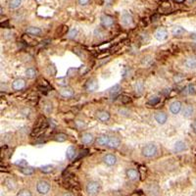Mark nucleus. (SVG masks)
Returning a JSON list of instances; mask_svg holds the SVG:
<instances>
[{"mask_svg":"<svg viewBox=\"0 0 196 196\" xmlns=\"http://www.w3.org/2000/svg\"><path fill=\"white\" fill-rule=\"evenodd\" d=\"M17 196H32V194L30 189L23 188V189L20 190L18 193H17Z\"/></svg>","mask_w":196,"mask_h":196,"instance_id":"32","label":"nucleus"},{"mask_svg":"<svg viewBox=\"0 0 196 196\" xmlns=\"http://www.w3.org/2000/svg\"><path fill=\"white\" fill-rule=\"evenodd\" d=\"M85 190H86V192H87L88 195H91V196L96 195L98 192H99V190H100V184H99V182H97V181H89L87 184H86Z\"/></svg>","mask_w":196,"mask_h":196,"instance_id":"2","label":"nucleus"},{"mask_svg":"<svg viewBox=\"0 0 196 196\" xmlns=\"http://www.w3.org/2000/svg\"><path fill=\"white\" fill-rule=\"evenodd\" d=\"M126 177L130 181H136L139 177V173H138L135 169H128L126 172Z\"/></svg>","mask_w":196,"mask_h":196,"instance_id":"18","label":"nucleus"},{"mask_svg":"<svg viewBox=\"0 0 196 196\" xmlns=\"http://www.w3.org/2000/svg\"><path fill=\"white\" fill-rule=\"evenodd\" d=\"M95 116H96V119L98 121H100V122H102V123L108 122V121L110 120V117H111L110 113H109L108 111H105V110H98V111H96Z\"/></svg>","mask_w":196,"mask_h":196,"instance_id":"5","label":"nucleus"},{"mask_svg":"<svg viewBox=\"0 0 196 196\" xmlns=\"http://www.w3.org/2000/svg\"><path fill=\"white\" fill-rule=\"evenodd\" d=\"M141 153H142V155L144 157L151 158V157H153V156L156 155V153H157V146L155 145V144H153V143L146 144V145L142 148Z\"/></svg>","mask_w":196,"mask_h":196,"instance_id":"1","label":"nucleus"},{"mask_svg":"<svg viewBox=\"0 0 196 196\" xmlns=\"http://www.w3.org/2000/svg\"><path fill=\"white\" fill-rule=\"evenodd\" d=\"M62 196H72V195H71L70 193H64Z\"/></svg>","mask_w":196,"mask_h":196,"instance_id":"44","label":"nucleus"},{"mask_svg":"<svg viewBox=\"0 0 196 196\" xmlns=\"http://www.w3.org/2000/svg\"><path fill=\"white\" fill-rule=\"evenodd\" d=\"M59 93H60V95L62 97L67 98V99H69V98H72L75 95L74 90L71 87H68V86H64V87H62L60 89V91H59Z\"/></svg>","mask_w":196,"mask_h":196,"instance_id":"10","label":"nucleus"},{"mask_svg":"<svg viewBox=\"0 0 196 196\" xmlns=\"http://www.w3.org/2000/svg\"><path fill=\"white\" fill-rule=\"evenodd\" d=\"M186 143L184 141H181V140H178L176 142L175 146H174V151L176 153H181V152H183L184 150H186Z\"/></svg>","mask_w":196,"mask_h":196,"instance_id":"19","label":"nucleus"},{"mask_svg":"<svg viewBox=\"0 0 196 196\" xmlns=\"http://www.w3.org/2000/svg\"><path fill=\"white\" fill-rule=\"evenodd\" d=\"M119 114L123 115V116H130V112L128 110H125V109H122V110H119Z\"/></svg>","mask_w":196,"mask_h":196,"instance_id":"39","label":"nucleus"},{"mask_svg":"<svg viewBox=\"0 0 196 196\" xmlns=\"http://www.w3.org/2000/svg\"><path fill=\"white\" fill-rule=\"evenodd\" d=\"M101 25L104 28H110L114 25V19L113 17L109 16V15H103L101 16Z\"/></svg>","mask_w":196,"mask_h":196,"instance_id":"7","label":"nucleus"},{"mask_svg":"<svg viewBox=\"0 0 196 196\" xmlns=\"http://www.w3.org/2000/svg\"><path fill=\"white\" fill-rule=\"evenodd\" d=\"M191 38L194 39V40H196V33H192L191 34Z\"/></svg>","mask_w":196,"mask_h":196,"instance_id":"43","label":"nucleus"},{"mask_svg":"<svg viewBox=\"0 0 196 196\" xmlns=\"http://www.w3.org/2000/svg\"><path fill=\"white\" fill-rule=\"evenodd\" d=\"M121 90H122V87H121V85L120 84H116V85H114L113 87L110 89V95L112 96V97H115V96H117L120 92H121Z\"/></svg>","mask_w":196,"mask_h":196,"instance_id":"28","label":"nucleus"},{"mask_svg":"<svg viewBox=\"0 0 196 196\" xmlns=\"http://www.w3.org/2000/svg\"><path fill=\"white\" fill-rule=\"evenodd\" d=\"M184 32H185V30H184L182 27H180V26H177L172 30V34L174 36H181Z\"/></svg>","mask_w":196,"mask_h":196,"instance_id":"25","label":"nucleus"},{"mask_svg":"<svg viewBox=\"0 0 196 196\" xmlns=\"http://www.w3.org/2000/svg\"><path fill=\"white\" fill-rule=\"evenodd\" d=\"M174 1L177 2V3H182V2L185 1V0H174Z\"/></svg>","mask_w":196,"mask_h":196,"instance_id":"42","label":"nucleus"},{"mask_svg":"<svg viewBox=\"0 0 196 196\" xmlns=\"http://www.w3.org/2000/svg\"><path fill=\"white\" fill-rule=\"evenodd\" d=\"M160 102V98L158 97H155L154 99H151L150 101H149V104H151V105H155V104H157V103Z\"/></svg>","mask_w":196,"mask_h":196,"instance_id":"37","label":"nucleus"},{"mask_svg":"<svg viewBox=\"0 0 196 196\" xmlns=\"http://www.w3.org/2000/svg\"><path fill=\"white\" fill-rule=\"evenodd\" d=\"M26 76H27L28 79H34V78H36V76H37V71H36L34 68H32V67L28 68L27 70H26Z\"/></svg>","mask_w":196,"mask_h":196,"instance_id":"24","label":"nucleus"},{"mask_svg":"<svg viewBox=\"0 0 196 196\" xmlns=\"http://www.w3.org/2000/svg\"><path fill=\"white\" fill-rule=\"evenodd\" d=\"M16 165L17 166H20V167H25V166H28V164H27V162L25 160H21L20 162H17L16 163Z\"/></svg>","mask_w":196,"mask_h":196,"instance_id":"40","label":"nucleus"},{"mask_svg":"<svg viewBox=\"0 0 196 196\" xmlns=\"http://www.w3.org/2000/svg\"><path fill=\"white\" fill-rule=\"evenodd\" d=\"M26 86V80L24 79H17L12 83V87L15 90H22Z\"/></svg>","mask_w":196,"mask_h":196,"instance_id":"14","label":"nucleus"},{"mask_svg":"<svg viewBox=\"0 0 196 196\" xmlns=\"http://www.w3.org/2000/svg\"><path fill=\"white\" fill-rule=\"evenodd\" d=\"M181 107H182V104L181 101H174L170 106V111L172 114L177 115L181 111Z\"/></svg>","mask_w":196,"mask_h":196,"instance_id":"13","label":"nucleus"},{"mask_svg":"<svg viewBox=\"0 0 196 196\" xmlns=\"http://www.w3.org/2000/svg\"><path fill=\"white\" fill-rule=\"evenodd\" d=\"M120 98H121V102L124 103V104H126V103H130L131 101L130 97L126 96V95H122Z\"/></svg>","mask_w":196,"mask_h":196,"instance_id":"35","label":"nucleus"},{"mask_svg":"<svg viewBox=\"0 0 196 196\" xmlns=\"http://www.w3.org/2000/svg\"><path fill=\"white\" fill-rule=\"evenodd\" d=\"M26 32L28 34H31V36H38L41 34L42 31L40 30L39 28H36V27H28L27 30H26Z\"/></svg>","mask_w":196,"mask_h":196,"instance_id":"20","label":"nucleus"},{"mask_svg":"<svg viewBox=\"0 0 196 196\" xmlns=\"http://www.w3.org/2000/svg\"><path fill=\"white\" fill-rule=\"evenodd\" d=\"M20 172L25 176H31L34 173V169L30 166H25V167H20Z\"/></svg>","mask_w":196,"mask_h":196,"instance_id":"23","label":"nucleus"},{"mask_svg":"<svg viewBox=\"0 0 196 196\" xmlns=\"http://www.w3.org/2000/svg\"><path fill=\"white\" fill-rule=\"evenodd\" d=\"M54 139L56 141L58 142H64L68 139V135L65 134H62V132H60V134H57L55 136H54Z\"/></svg>","mask_w":196,"mask_h":196,"instance_id":"29","label":"nucleus"},{"mask_svg":"<svg viewBox=\"0 0 196 196\" xmlns=\"http://www.w3.org/2000/svg\"><path fill=\"white\" fill-rule=\"evenodd\" d=\"M90 0H78V2L79 5H82V6H85V5H87L89 3Z\"/></svg>","mask_w":196,"mask_h":196,"instance_id":"38","label":"nucleus"},{"mask_svg":"<svg viewBox=\"0 0 196 196\" xmlns=\"http://www.w3.org/2000/svg\"><path fill=\"white\" fill-rule=\"evenodd\" d=\"M43 111L46 114H49V113L52 112V104H51V103H49V102H46L45 106L43 107Z\"/></svg>","mask_w":196,"mask_h":196,"instance_id":"34","label":"nucleus"},{"mask_svg":"<svg viewBox=\"0 0 196 196\" xmlns=\"http://www.w3.org/2000/svg\"><path fill=\"white\" fill-rule=\"evenodd\" d=\"M77 155V149L75 148L74 146H70L67 149V152H66V156L69 160H74L75 157H76Z\"/></svg>","mask_w":196,"mask_h":196,"instance_id":"22","label":"nucleus"},{"mask_svg":"<svg viewBox=\"0 0 196 196\" xmlns=\"http://www.w3.org/2000/svg\"><path fill=\"white\" fill-rule=\"evenodd\" d=\"M40 172L44 173V174H49V173L52 172L53 170V166L52 165H46V166H42L39 168Z\"/></svg>","mask_w":196,"mask_h":196,"instance_id":"31","label":"nucleus"},{"mask_svg":"<svg viewBox=\"0 0 196 196\" xmlns=\"http://www.w3.org/2000/svg\"><path fill=\"white\" fill-rule=\"evenodd\" d=\"M103 162H104L107 166H114L117 163V157L115 156L114 154H106L104 157H103Z\"/></svg>","mask_w":196,"mask_h":196,"instance_id":"11","label":"nucleus"},{"mask_svg":"<svg viewBox=\"0 0 196 196\" xmlns=\"http://www.w3.org/2000/svg\"><path fill=\"white\" fill-rule=\"evenodd\" d=\"M5 185H6L8 187V189H10V190H15L17 188V184H16L15 181L12 180V178H6V180H5Z\"/></svg>","mask_w":196,"mask_h":196,"instance_id":"27","label":"nucleus"},{"mask_svg":"<svg viewBox=\"0 0 196 196\" xmlns=\"http://www.w3.org/2000/svg\"><path fill=\"white\" fill-rule=\"evenodd\" d=\"M84 88L87 92H94L98 88V82L95 79H90L86 82Z\"/></svg>","mask_w":196,"mask_h":196,"instance_id":"6","label":"nucleus"},{"mask_svg":"<svg viewBox=\"0 0 196 196\" xmlns=\"http://www.w3.org/2000/svg\"><path fill=\"white\" fill-rule=\"evenodd\" d=\"M154 36L157 40H159V41H163V40H165L167 37H168V32H167L165 28H158V30L155 32Z\"/></svg>","mask_w":196,"mask_h":196,"instance_id":"9","label":"nucleus"},{"mask_svg":"<svg viewBox=\"0 0 196 196\" xmlns=\"http://www.w3.org/2000/svg\"><path fill=\"white\" fill-rule=\"evenodd\" d=\"M194 113V109L192 106L190 105H186L185 107H184V109L182 110V116L184 118H190L193 115Z\"/></svg>","mask_w":196,"mask_h":196,"instance_id":"21","label":"nucleus"},{"mask_svg":"<svg viewBox=\"0 0 196 196\" xmlns=\"http://www.w3.org/2000/svg\"><path fill=\"white\" fill-rule=\"evenodd\" d=\"M109 139H110V136H108L106 134H102V135H99L96 138L95 143L99 146H107Z\"/></svg>","mask_w":196,"mask_h":196,"instance_id":"15","label":"nucleus"},{"mask_svg":"<svg viewBox=\"0 0 196 196\" xmlns=\"http://www.w3.org/2000/svg\"><path fill=\"white\" fill-rule=\"evenodd\" d=\"M183 65L186 69H189V70H194V69H196V56H192L187 58L183 62Z\"/></svg>","mask_w":196,"mask_h":196,"instance_id":"12","label":"nucleus"},{"mask_svg":"<svg viewBox=\"0 0 196 196\" xmlns=\"http://www.w3.org/2000/svg\"><path fill=\"white\" fill-rule=\"evenodd\" d=\"M80 141L83 144H86V145H87V144H91L94 141V136L93 134H89V132H85V134H83L82 137H80Z\"/></svg>","mask_w":196,"mask_h":196,"instance_id":"17","label":"nucleus"},{"mask_svg":"<svg viewBox=\"0 0 196 196\" xmlns=\"http://www.w3.org/2000/svg\"><path fill=\"white\" fill-rule=\"evenodd\" d=\"M184 92H185L186 94H193L194 93V87L192 85H188L187 87L185 88V90H184Z\"/></svg>","mask_w":196,"mask_h":196,"instance_id":"36","label":"nucleus"},{"mask_svg":"<svg viewBox=\"0 0 196 196\" xmlns=\"http://www.w3.org/2000/svg\"><path fill=\"white\" fill-rule=\"evenodd\" d=\"M21 4H22V0H10L9 7L11 9H17L20 7Z\"/></svg>","mask_w":196,"mask_h":196,"instance_id":"30","label":"nucleus"},{"mask_svg":"<svg viewBox=\"0 0 196 196\" xmlns=\"http://www.w3.org/2000/svg\"><path fill=\"white\" fill-rule=\"evenodd\" d=\"M191 126H192V129L194 130V131H196V121L191 125Z\"/></svg>","mask_w":196,"mask_h":196,"instance_id":"41","label":"nucleus"},{"mask_svg":"<svg viewBox=\"0 0 196 196\" xmlns=\"http://www.w3.org/2000/svg\"><path fill=\"white\" fill-rule=\"evenodd\" d=\"M134 90L136 92V94H141L144 90V83L142 80H138L134 84Z\"/></svg>","mask_w":196,"mask_h":196,"instance_id":"26","label":"nucleus"},{"mask_svg":"<svg viewBox=\"0 0 196 196\" xmlns=\"http://www.w3.org/2000/svg\"><path fill=\"white\" fill-rule=\"evenodd\" d=\"M77 34H78V30L77 28H72V30L69 31L68 32V37L72 39V38H75L77 36Z\"/></svg>","mask_w":196,"mask_h":196,"instance_id":"33","label":"nucleus"},{"mask_svg":"<svg viewBox=\"0 0 196 196\" xmlns=\"http://www.w3.org/2000/svg\"><path fill=\"white\" fill-rule=\"evenodd\" d=\"M50 184L49 182H47L46 181H40L37 182L36 184V189H37V192L39 194H42L45 195L47 194L50 191Z\"/></svg>","mask_w":196,"mask_h":196,"instance_id":"3","label":"nucleus"},{"mask_svg":"<svg viewBox=\"0 0 196 196\" xmlns=\"http://www.w3.org/2000/svg\"><path fill=\"white\" fill-rule=\"evenodd\" d=\"M121 23L125 27H130L134 25V18L130 13L129 12H124L121 16Z\"/></svg>","mask_w":196,"mask_h":196,"instance_id":"4","label":"nucleus"},{"mask_svg":"<svg viewBox=\"0 0 196 196\" xmlns=\"http://www.w3.org/2000/svg\"><path fill=\"white\" fill-rule=\"evenodd\" d=\"M154 118H155V121H156L159 125H164V124H166L167 120H168V115H167L165 112L159 111L155 114Z\"/></svg>","mask_w":196,"mask_h":196,"instance_id":"8","label":"nucleus"},{"mask_svg":"<svg viewBox=\"0 0 196 196\" xmlns=\"http://www.w3.org/2000/svg\"><path fill=\"white\" fill-rule=\"evenodd\" d=\"M121 145V140L120 138L117 136H110V139H109L108 142V147L111 148V149H116Z\"/></svg>","mask_w":196,"mask_h":196,"instance_id":"16","label":"nucleus"}]
</instances>
